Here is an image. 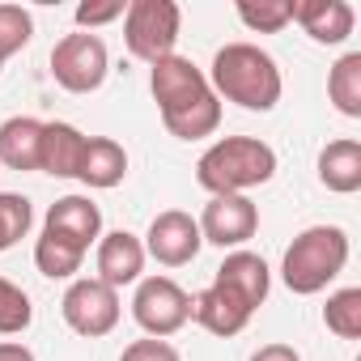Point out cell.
<instances>
[{"mask_svg":"<svg viewBox=\"0 0 361 361\" xmlns=\"http://www.w3.org/2000/svg\"><path fill=\"white\" fill-rule=\"evenodd\" d=\"M209 85H213L217 98H226L243 111H272L285 94L276 60L255 43H226L213 56Z\"/></svg>","mask_w":361,"mask_h":361,"instance_id":"cell-1","label":"cell"},{"mask_svg":"<svg viewBox=\"0 0 361 361\" xmlns=\"http://www.w3.org/2000/svg\"><path fill=\"white\" fill-rule=\"evenodd\" d=\"M106 68H111V56H106V43L90 30H77V35H64L56 47H51V77L60 90L68 94H94L102 81H106Z\"/></svg>","mask_w":361,"mask_h":361,"instance_id":"cell-5","label":"cell"},{"mask_svg":"<svg viewBox=\"0 0 361 361\" xmlns=\"http://www.w3.org/2000/svg\"><path fill=\"white\" fill-rule=\"evenodd\" d=\"M178 26H183V9L174 0H132L123 9V43L145 64L174 56Z\"/></svg>","mask_w":361,"mask_h":361,"instance_id":"cell-4","label":"cell"},{"mask_svg":"<svg viewBox=\"0 0 361 361\" xmlns=\"http://www.w3.org/2000/svg\"><path fill=\"white\" fill-rule=\"evenodd\" d=\"M128 174V149L111 136H85V153L77 166V178L85 188H115Z\"/></svg>","mask_w":361,"mask_h":361,"instance_id":"cell-16","label":"cell"},{"mask_svg":"<svg viewBox=\"0 0 361 361\" xmlns=\"http://www.w3.org/2000/svg\"><path fill=\"white\" fill-rule=\"evenodd\" d=\"M293 22L323 47H336L353 35V5L348 0H293Z\"/></svg>","mask_w":361,"mask_h":361,"instance_id":"cell-14","label":"cell"},{"mask_svg":"<svg viewBox=\"0 0 361 361\" xmlns=\"http://www.w3.org/2000/svg\"><path fill=\"white\" fill-rule=\"evenodd\" d=\"M196 226H200V238L204 243H213L221 251L226 247L243 251V243H251L255 230H259V209L247 196H213L204 204V213H200Z\"/></svg>","mask_w":361,"mask_h":361,"instance_id":"cell-10","label":"cell"},{"mask_svg":"<svg viewBox=\"0 0 361 361\" xmlns=\"http://www.w3.org/2000/svg\"><path fill=\"white\" fill-rule=\"evenodd\" d=\"M161 123L178 140H204V136H213L221 128V98L209 94V98H200V102H192L183 111H174V115H161Z\"/></svg>","mask_w":361,"mask_h":361,"instance_id":"cell-21","label":"cell"},{"mask_svg":"<svg viewBox=\"0 0 361 361\" xmlns=\"http://www.w3.org/2000/svg\"><path fill=\"white\" fill-rule=\"evenodd\" d=\"M213 281H221V285L238 289L255 310L268 302V289H272V272H268V264H264L255 251H230V255L221 259V268H217V276H213Z\"/></svg>","mask_w":361,"mask_h":361,"instance_id":"cell-18","label":"cell"},{"mask_svg":"<svg viewBox=\"0 0 361 361\" xmlns=\"http://www.w3.org/2000/svg\"><path fill=\"white\" fill-rule=\"evenodd\" d=\"M323 323L327 331H336L340 340H357L361 336V289L348 285V289H336L323 306Z\"/></svg>","mask_w":361,"mask_h":361,"instance_id":"cell-23","label":"cell"},{"mask_svg":"<svg viewBox=\"0 0 361 361\" xmlns=\"http://www.w3.org/2000/svg\"><path fill=\"white\" fill-rule=\"evenodd\" d=\"M35 35V18L22 5H0V64L9 56H18Z\"/></svg>","mask_w":361,"mask_h":361,"instance_id":"cell-27","label":"cell"},{"mask_svg":"<svg viewBox=\"0 0 361 361\" xmlns=\"http://www.w3.org/2000/svg\"><path fill=\"white\" fill-rule=\"evenodd\" d=\"M81 153H85V132H81V128H73V123H64V119L43 123V149H39V170H43V174L77 178Z\"/></svg>","mask_w":361,"mask_h":361,"instance_id":"cell-15","label":"cell"},{"mask_svg":"<svg viewBox=\"0 0 361 361\" xmlns=\"http://www.w3.org/2000/svg\"><path fill=\"white\" fill-rule=\"evenodd\" d=\"M344 264H348V234L340 226H310L285 247L281 281L289 293L310 298V293H323L344 272Z\"/></svg>","mask_w":361,"mask_h":361,"instance_id":"cell-3","label":"cell"},{"mask_svg":"<svg viewBox=\"0 0 361 361\" xmlns=\"http://www.w3.org/2000/svg\"><path fill=\"white\" fill-rule=\"evenodd\" d=\"M30 323H35L30 293L22 285H13V281L0 276V336H22Z\"/></svg>","mask_w":361,"mask_h":361,"instance_id":"cell-25","label":"cell"},{"mask_svg":"<svg viewBox=\"0 0 361 361\" xmlns=\"http://www.w3.org/2000/svg\"><path fill=\"white\" fill-rule=\"evenodd\" d=\"M119 361H183V357H178V348H174V344L145 336V340H132V344L119 353Z\"/></svg>","mask_w":361,"mask_h":361,"instance_id":"cell-28","label":"cell"},{"mask_svg":"<svg viewBox=\"0 0 361 361\" xmlns=\"http://www.w3.org/2000/svg\"><path fill=\"white\" fill-rule=\"evenodd\" d=\"M0 361H35V353L18 340H0Z\"/></svg>","mask_w":361,"mask_h":361,"instance_id":"cell-31","label":"cell"},{"mask_svg":"<svg viewBox=\"0 0 361 361\" xmlns=\"http://www.w3.org/2000/svg\"><path fill=\"white\" fill-rule=\"evenodd\" d=\"M43 234H56L81 251H90L98 238H102V213L90 196H60L51 209H47V221H43Z\"/></svg>","mask_w":361,"mask_h":361,"instance_id":"cell-12","label":"cell"},{"mask_svg":"<svg viewBox=\"0 0 361 361\" xmlns=\"http://www.w3.org/2000/svg\"><path fill=\"white\" fill-rule=\"evenodd\" d=\"M123 0H106V5H77V26L81 30H94V26H106L115 18H123Z\"/></svg>","mask_w":361,"mask_h":361,"instance_id":"cell-29","label":"cell"},{"mask_svg":"<svg viewBox=\"0 0 361 361\" xmlns=\"http://www.w3.org/2000/svg\"><path fill=\"white\" fill-rule=\"evenodd\" d=\"M30 221H35V209H30L26 196L0 192V251H9L13 243H22L30 234Z\"/></svg>","mask_w":361,"mask_h":361,"instance_id":"cell-26","label":"cell"},{"mask_svg":"<svg viewBox=\"0 0 361 361\" xmlns=\"http://www.w3.org/2000/svg\"><path fill=\"white\" fill-rule=\"evenodd\" d=\"M39 149H43V119L13 115L0 123V166L39 170Z\"/></svg>","mask_w":361,"mask_h":361,"instance_id":"cell-19","label":"cell"},{"mask_svg":"<svg viewBox=\"0 0 361 361\" xmlns=\"http://www.w3.org/2000/svg\"><path fill=\"white\" fill-rule=\"evenodd\" d=\"M251 314H255V306H251L238 289H230V285H221V281H213L209 289H200V293L192 298V319H196L204 331H213V336H238V331L251 323Z\"/></svg>","mask_w":361,"mask_h":361,"instance_id":"cell-11","label":"cell"},{"mask_svg":"<svg viewBox=\"0 0 361 361\" xmlns=\"http://www.w3.org/2000/svg\"><path fill=\"white\" fill-rule=\"evenodd\" d=\"M145 259H149V255H145V243H140L136 234H128V230H111V234L98 238L94 264H98V281L111 285V289L136 285L140 272H145Z\"/></svg>","mask_w":361,"mask_h":361,"instance_id":"cell-13","label":"cell"},{"mask_svg":"<svg viewBox=\"0 0 361 361\" xmlns=\"http://www.w3.org/2000/svg\"><path fill=\"white\" fill-rule=\"evenodd\" d=\"M319 183L327 192H336V196L361 192V145L353 136L323 145V153H319Z\"/></svg>","mask_w":361,"mask_h":361,"instance_id":"cell-17","label":"cell"},{"mask_svg":"<svg viewBox=\"0 0 361 361\" xmlns=\"http://www.w3.org/2000/svg\"><path fill=\"white\" fill-rule=\"evenodd\" d=\"M35 264H39V272H43L47 281H68V276L81 272L85 251L73 247V243H64V238H56V234H39V243H35Z\"/></svg>","mask_w":361,"mask_h":361,"instance_id":"cell-22","label":"cell"},{"mask_svg":"<svg viewBox=\"0 0 361 361\" xmlns=\"http://www.w3.org/2000/svg\"><path fill=\"white\" fill-rule=\"evenodd\" d=\"M327 98L344 119H361V51H348L327 73Z\"/></svg>","mask_w":361,"mask_h":361,"instance_id":"cell-20","label":"cell"},{"mask_svg":"<svg viewBox=\"0 0 361 361\" xmlns=\"http://www.w3.org/2000/svg\"><path fill=\"white\" fill-rule=\"evenodd\" d=\"M251 361H302V353L293 344H264L251 353Z\"/></svg>","mask_w":361,"mask_h":361,"instance_id":"cell-30","label":"cell"},{"mask_svg":"<svg viewBox=\"0 0 361 361\" xmlns=\"http://www.w3.org/2000/svg\"><path fill=\"white\" fill-rule=\"evenodd\" d=\"M149 90H153V102L161 115H174V111H183L200 98L213 94L209 77L188 60V56H166L149 68Z\"/></svg>","mask_w":361,"mask_h":361,"instance_id":"cell-9","label":"cell"},{"mask_svg":"<svg viewBox=\"0 0 361 361\" xmlns=\"http://www.w3.org/2000/svg\"><path fill=\"white\" fill-rule=\"evenodd\" d=\"M60 314H64V323H68L77 336L98 340V336L115 331V323H119V314H123V306H119V289L102 285L98 276H81V281H73V285L64 289V298H60Z\"/></svg>","mask_w":361,"mask_h":361,"instance_id":"cell-7","label":"cell"},{"mask_svg":"<svg viewBox=\"0 0 361 361\" xmlns=\"http://www.w3.org/2000/svg\"><path fill=\"white\" fill-rule=\"evenodd\" d=\"M132 319L140 323L145 336L166 340L178 327H188L192 298H188L183 285H174L170 276H145V281H136V293H132Z\"/></svg>","mask_w":361,"mask_h":361,"instance_id":"cell-6","label":"cell"},{"mask_svg":"<svg viewBox=\"0 0 361 361\" xmlns=\"http://www.w3.org/2000/svg\"><path fill=\"white\" fill-rule=\"evenodd\" d=\"M204 238H200V226L192 213L183 209H166L149 221V234H145V255H153L161 268H183L200 255Z\"/></svg>","mask_w":361,"mask_h":361,"instance_id":"cell-8","label":"cell"},{"mask_svg":"<svg viewBox=\"0 0 361 361\" xmlns=\"http://www.w3.org/2000/svg\"><path fill=\"white\" fill-rule=\"evenodd\" d=\"M238 18L247 30H259V35H276L293 22V0H238Z\"/></svg>","mask_w":361,"mask_h":361,"instance_id":"cell-24","label":"cell"},{"mask_svg":"<svg viewBox=\"0 0 361 361\" xmlns=\"http://www.w3.org/2000/svg\"><path fill=\"white\" fill-rule=\"evenodd\" d=\"M276 174V153L259 136H226L196 161V183L213 196H247Z\"/></svg>","mask_w":361,"mask_h":361,"instance_id":"cell-2","label":"cell"}]
</instances>
